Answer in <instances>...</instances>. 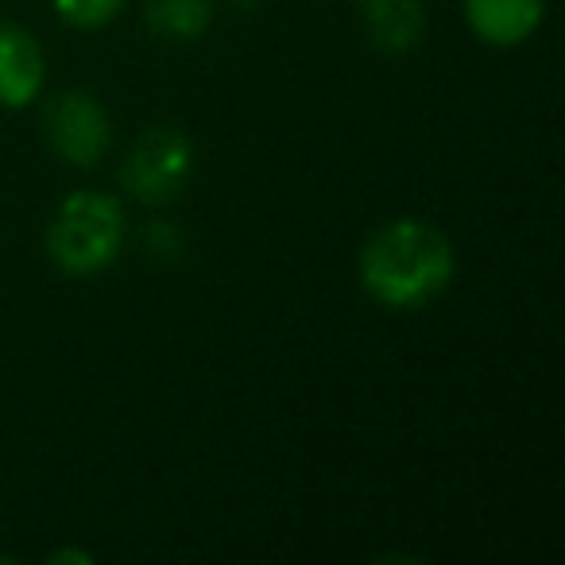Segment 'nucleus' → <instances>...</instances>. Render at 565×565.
Instances as JSON below:
<instances>
[{"instance_id":"nucleus-7","label":"nucleus","mask_w":565,"mask_h":565,"mask_svg":"<svg viewBox=\"0 0 565 565\" xmlns=\"http://www.w3.org/2000/svg\"><path fill=\"white\" fill-rule=\"evenodd\" d=\"M361 17L369 28V40L387 55H407L423 43V0H361Z\"/></svg>"},{"instance_id":"nucleus-2","label":"nucleus","mask_w":565,"mask_h":565,"mask_svg":"<svg viewBox=\"0 0 565 565\" xmlns=\"http://www.w3.org/2000/svg\"><path fill=\"white\" fill-rule=\"evenodd\" d=\"M125 205L102 190H78L47 225V256L66 275H97L125 248Z\"/></svg>"},{"instance_id":"nucleus-3","label":"nucleus","mask_w":565,"mask_h":565,"mask_svg":"<svg viewBox=\"0 0 565 565\" xmlns=\"http://www.w3.org/2000/svg\"><path fill=\"white\" fill-rule=\"evenodd\" d=\"M194 174V143L182 128H148L132 143L125 167H120V186L143 205H163L182 194V186Z\"/></svg>"},{"instance_id":"nucleus-6","label":"nucleus","mask_w":565,"mask_h":565,"mask_svg":"<svg viewBox=\"0 0 565 565\" xmlns=\"http://www.w3.org/2000/svg\"><path fill=\"white\" fill-rule=\"evenodd\" d=\"M546 20V0H465V24L488 47H519Z\"/></svg>"},{"instance_id":"nucleus-4","label":"nucleus","mask_w":565,"mask_h":565,"mask_svg":"<svg viewBox=\"0 0 565 565\" xmlns=\"http://www.w3.org/2000/svg\"><path fill=\"white\" fill-rule=\"evenodd\" d=\"M43 132L58 159L74 167H94L113 143V120L105 105L86 89H66L43 109Z\"/></svg>"},{"instance_id":"nucleus-10","label":"nucleus","mask_w":565,"mask_h":565,"mask_svg":"<svg viewBox=\"0 0 565 565\" xmlns=\"http://www.w3.org/2000/svg\"><path fill=\"white\" fill-rule=\"evenodd\" d=\"M51 562H86L89 565V554H82V550H58V554H51Z\"/></svg>"},{"instance_id":"nucleus-5","label":"nucleus","mask_w":565,"mask_h":565,"mask_svg":"<svg viewBox=\"0 0 565 565\" xmlns=\"http://www.w3.org/2000/svg\"><path fill=\"white\" fill-rule=\"evenodd\" d=\"M47 78V58L28 28L0 20V105L28 109Z\"/></svg>"},{"instance_id":"nucleus-1","label":"nucleus","mask_w":565,"mask_h":565,"mask_svg":"<svg viewBox=\"0 0 565 565\" xmlns=\"http://www.w3.org/2000/svg\"><path fill=\"white\" fill-rule=\"evenodd\" d=\"M356 267H361V287L380 307L418 310L446 295L457 271V252L430 221L395 217L364 241Z\"/></svg>"},{"instance_id":"nucleus-9","label":"nucleus","mask_w":565,"mask_h":565,"mask_svg":"<svg viewBox=\"0 0 565 565\" xmlns=\"http://www.w3.org/2000/svg\"><path fill=\"white\" fill-rule=\"evenodd\" d=\"M125 4L128 0H55V12L63 24L78 28V32H97V28L113 24Z\"/></svg>"},{"instance_id":"nucleus-8","label":"nucleus","mask_w":565,"mask_h":565,"mask_svg":"<svg viewBox=\"0 0 565 565\" xmlns=\"http://www.w3.org/2000/svg\"><path fill=\"white\" fill-rule=\"evenodd\" d=\"M148 28L159 40L190 43L210 28V0H151Z\"/></svg>"}]
</instances>
